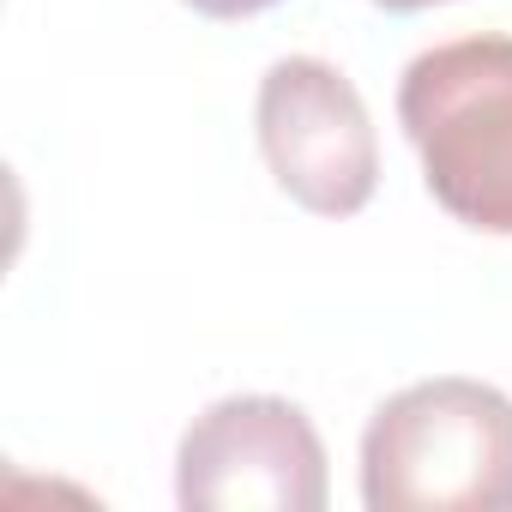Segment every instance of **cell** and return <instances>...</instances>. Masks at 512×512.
I'll return each instance as SVG.
<instances>
[{
	"mask_svg": "<svg viewBox=\"0 0 512 512\" xmlns=\"http://www.w3.org/2000/svg\"><path fill=\"white\" fill-rule=\"evenodd\" d=\"M374 7H386V13H422V7H440V0H374Z\"/></svg>",
	"mask_w": 512,
	"mask_h": 512,
	"instance_id": "cell-6",
	"label": "cell"
},
{
	"mask_svg": "<svg viewBox=\"0 0 512 512\" xmlns=\"http://www.w3.org/2000/svg\"><path fill=\"white\" fill-rule=\"evenodd\" d=\"M368 512H512V398L440 374L392 392L362 428Z\"/></svg>",
	"mask_w": 512,
	"mask_h": 512,
	"instance_id": "cell-1",
	"label": "cell"
},
{
	"mask_svg": "<svg viewBox=\"0 0 512 512\" xmlns=\"http://www.w3.org/2000/svg\"><path fill=\"white\" fill-rule=\"evenodd\" d=\"M187 7L205 13V19H253V13L278 7V0H187Z\"/></svg>",
	"mask_w": 512,
	"mask_h": 512,
	"instance_id": "cell-5",
	"label": "cell"
},
{
	"mask_svg": "<svg viewBox=\"0 0 512 512\" xmlns=\"http://www.w3.org/2000/svg\"><path fill=\"white\" fill-rule=\"evenodd\" d=\"M266 169L314 217H356L380 187V145L362 91L320 55H284L253 103Z\"/></svg>",
	"mask_w": 512,
	"mask_h": 512,
	"instance_id": "cell-4",
	"label": "cell"
},
{
	"mask_svg": "<svg viewBox=\"0 0 512 512\" xmlns=\"http://www.w3.org/2000/svg\"><path fill=\"white\" fill-rule=\"evenodd\" d=\"M175 500L187 512H320L326 446L290 398H217L175 452Z\"/></svg>",
	"mask_w": 512,
	"mask_h": 512,
	"instance_id": "cell-3",
	"label": "cell"
},
{
	"mask_svg": "<svg viewBox=\"0 0 512 512\" xmlns=\"http://www.w3.org/2000/svg\"><path fill=\"white\" fill-rule=\"evenodd\" d=\"M398 127L440 211L512 235V37L482 31L422 49L398 79Z\"/></svg>",
	"mask_w": 512,
	"mask_h": 512,
	"instance_id": "cell-2",
	"label": "cell"
}]
</instances>
